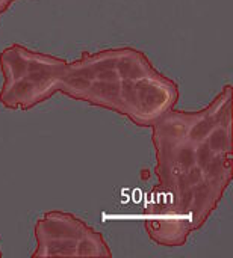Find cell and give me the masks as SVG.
Here are the masks:
<instances>
[{"label":"cell","instance_id":"6da1fadb","mask_svg":"<svg viewBox=\"0 0 233 258\" xmlns=\"http://www.w3.org/2000/svg\"><path fill=\"white\" fill-rule=\"evenodd\" d=\"M121 80L106 82V80H92L89 88L86 89V95H83L91 103H97L106 107H111L118 112L123 110V101H121Z\"/></svg>","mask_w":233,"mask_h":258},{"label":"cell","instance_id":"7a4b0ae2","mask_svg":"<svg viewBox=\"0 0 233 258\" xmlns=\"http://www.w3.org/2000/svg\"><path fill=\"white\" fill-rule=\"evenodd\" d=\"M230 121H227L226 125L218 122L206 138V144L214 154L230 153Z\"/></svg>","mask_w":233,"mask_h":258},{"label":"cell","instance_id":"3957f363","mask_svg":"<svg viewBox=\"0 0 233 258\" xmlns=\"http://www.w3.org/2000/svg\"><path fill=\"white\" fill-rule=\"evenodd\" d=\"M194 118V122L193 125L190 127V132H188V142L197 145L203 141H206L208 135L212 132V128L220 122V119L217 116H209V115H196L193 116Z\"/></svg>","mask_w":233,"mask_h":258},{"label":"cell","instance_id":"277c9868","mask_svg":"<svg viewBox=\"0 0 233 258\" xmlns=\"http://www.w3.org/2000/svg\"><path fill=\"white\" fill-rule=\"evenodd\" d=\"M102 248H106V245L103 243L102 237L97 233H91L89 231L86 234H83L79 240H77V246H76V255L79 257H94V255H109L111 252L102 251Z\"/></svg>","mask_w":233,"mask_h":258},{"label":"cell","instance_id":"5b68a950","mask_svg":"<svg viewBox=\"0 0 233 258\" xmlns=\"http://www.w3.org/2000/svg\"><path fill=\"white\" fill-rule=\"evenodd\" d=\"M194 165H196V145L187 141L180 144L174 151V169L179 172H185Z\"/></svg>","mask_w":233,"mask_h":258},{"label":"cell","instance_id":"8992f818","mask_svg":"<svg viewBox=\"0 0 233 258\" xmlns=\"http://www.w3.org/2000/svg\"><path fill=\"white\" fill-rule=\"evenodd\" d=\"M212 156H214V153H212L211 148L208 147L206 141H203V142H200V144L196 145V165H197L199 168L205 169L206 165L211 162Z\"/></svg>","mask_w":233,"mask_h":258},{"label":"cell","instance_id":"52a82bcc","mask_svg":"<svg viewBox=\"0 0 233 258\" xmlns=\"http://www.w3.org/2000/svg\"><path fill=\"white\" fill-rule=\"evenodd\" d=\"M183 175H185L187 183H188L190 186H193V187L197 186L199 183H202V181L205 180V172H203V169L199 168L197 165H194V166H191L188 171H185Z\"/></svg>","mask_w":233,"mask_h":258},{"label":"cell","instance_id":"ba28073f","mask_svg":"<svg viewBox=\"0 0 233 258\" xmlns=\"http://www.w3.org/2000/svg\"><path fill=\"white\" fill-rule=\"evenodd\" d=\"M12 2H14V0H0V14H2Z\"/></svg>","mask_w":233,"mask_h":258}]
</instances>
